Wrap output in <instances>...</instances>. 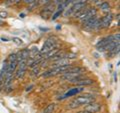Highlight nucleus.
<instances>
[{"mask_svg":"<svg viewBox=\"0 0 120 113\" xmlns=\"http://www.w3.org/2000/svg\"><path fill=\"white\" fill-rule=\"evenodd\" d=\"M55 48H57V41H56V38L50 37V38L46 39V41L44 42L42 49L39 50V53L42 54V56H43V54H45L46 52L50 51L52 49H55Z\"/></svg>","mask_w":120,"mask_h":113,"instance_id":"nucleus-1","label":"nucleus"},{"mask_svg":"<svg viewBox=\"0 0 120 113\" xmlns=\"http://www.w3.org/2000/svg\"><path fill=\"white\" fill-rule=\"evenodd\" d=\"M73 100L79 105V106H81V105H86V104L95 102V97L93 95H91V94H84V95L76 97V98L73 99Z\"/></svg>","mask_w":120,"mask_h":113,"instance_id":"nucleus-2","label":"nucleus"},{"mask_svg":"<svg viewBox=\"0 0 120 113\" xmlns=\"http://www.w3.org/2000/svg\"><path fill=\"white\" fill-rule=\"evenodd\" d=\"M54 9H55V4L54 3H49V4H47V5H45L43 7V9L42 11L40 12V15H41V17L42 18H47V17H49L50 15L54 12Z\"/></svg>","mask_w":120,"mask_h":113,"instance_id":"nucleus-3","label":"nucleus"},{"mask_svg":"<svg viewBox=\"0 0 120 113\" xmlns=\"http://www.w3.org/2000/svg\"><path fill=\"white\" fill-rule=\"evenodd\" d=\"M112 19H113V15L111 13H108L107 15H105L102 19H100V29L101 28H107L108 26L110 25Z\"/></svg>","mask_w":120,"mask_h":113,"instance_id":"nucleus-4","label":"nucleus"},{"mask_svg":"<svg viewBox=\"0 0 120 113\" xmlns=\"http://www.w3.org/2000/svg\"><path fill=\"white\" fill-rule=\"evenodd\" d=\"M100 109H101V104L97 103V102H92V103L86 104L84 110L89 111V112H91V113H96V112L100 111Z\"/></svg>","mask_w":120,"mask_h":113,"instance_id":"nucleus-5","label":"nucleus"},{"mask_svg":"<svg viewBox=\"0 0 120 113\" xmlns=\"http://www.w3.org/2000/svg\"><path fill=\"white\" fill-rule=\"evenodd\" d=\"M29 58V49L25 48V49H22L21 51H19L16 54V59L17 62L21 61V60H27Z\"/></svg>","mask_w":120,"mask_h":113,"instance_id":"nucleus-6","label":"nucleus"},{"mask_svg":"<svg viewBox=\"0 0 120 113\" xmlns=\"http://www.w3.org/2000/svg\"><path fill=\"white\" fill-rule=\"evenodd\" d=\"M94 83V81L92 79H89V78H81L79 80H76L73 82V84H76L77 86H88V85H91Z\"/></svg>","mask_w":120,"mask_h":113,"instance_id":"nucleus-7","label":"nucleus"},{"mask_svg":"<svg viewBox=\"0 0 120 113\" xmlns=\"http://www.w3.org/2000/svg\"><path fill=\"white\" fill-rule=\"evenodd\" d=\"M96 14H97V10L94 9V8H91V9H87V11H86V13L85 15L82 18H80V20L82 22H84L86 21L87 19H89V18H91L93 16H96Z\"/></svg>","mask_w":120,"mask_h":113,"instance_id":"nucleus-8","label":"nucleus"},{"mask_svg":"<svg viewBox=\"0 0 120 113\" xmlns=\"http://www.w3.org/2000/svg\"><path fill=\"white\" fill-rule=\"evenodd\" d=\"M85 69L84 68H82V67H77V66H75V67H72V66H70L68 69H67V71L65 73H68V74H76V75H80L82 72H83ZM64 73V74H65Z\"/></svg>","mask_w":120,"mask_h":113,"instance_id":"nucleus-9","label":"nucleus"},{"mask_svg":"<svg viewBox=\"0 0 120 113\" xmlns=\"http://www.w3.org/2000/svg\"><path fill=\"white\" fill-rule=\"evenodd\" d=\"M70 65V60L67 58H60L58 60H55L53 62V67H60V66H65Z\"/></svg>","mask_w":120,"mask_h":113,"instance_id":"nucleus-10","label":"nucleus"},{"mask_svg":"<svg viewBox=\"0 0 120 113\" xmlns=\"http://www.w3.org/2000/svg\"><path fill=\"white\" fill-rule=\"evenodd\" d=\"M82 90H84V87H82V86H79V87H77V88H73V89H71L69 92H67L66 94L63 97H61L60 99H64L66 98V97H68V96H72V95H75V94H77L78 92H81ZM59 99V100H60Z\"/></svg>","mask_w":120,"mask_h":113,"instance_id":"nucleus-11","label":"nucleus"},{"mask_svg":"<svg viewBox=\"0 0 120 113\" xmlns=\"http://www.w3.org/2000/svg\"><path fill=\"white\" fill-rule=\"evenodd\" d=\"M83 8H86V2H75L74 4L71 6V9H72L73 13L78 10L83 9Z\"/></svg>","mask_w":120,"mask_h":113,"instance_id":"nucleus-12","label":"nucleus"},{"mask_svg":"<svg viewBox=\"0 0 120 113\" xmlns=\"http://www.w3.org/2000/svg\"><path fill=\"white\" fill-rule=\"evenodd\" d=\"M97 19H98L97 16H93L91 18H89V19H87L86 21L83 22V26H84V27H86V28H91L93 26V24H94L95 22L97 21Z\"/></svg>","mask_w":120,"mask_h":113,"instance_id":"nucleus-13","label":"nucleus"},{"mask_svg":"<svg viewBox=\"0 0 120 113\" xmlns=\"http://www.w3.org/2000/svg\"><path fill=\"white\" fill-rule=\"evenodd\" d=\"M118 45H119V41H115V40H114V41H111L110 43H108L106 46L104 47V49L109 52V51H111V50H113L116 46H118Z\"/></svg>","mask_w":120,"mask_h":113,"instance_id":"nucleus-14","label":"nucleus"},{"mask_svg":"<svg viewBox=\"0 0 120 113\" xmlns=\"http://www.w3.org/2000/svg\"><path fill=\"white\" fill-rule=\"evenodd\" d=\"M39 53V49H38V47H35V46H33L32 48H30L29 49V58L30 59H32V58H34L35 56Z\"/></svg>","mask_w":120,"mask_h":113,"instance_id":"nucleus-15","label":"nucleus"},{"mask_svg":"<svg viewBox=\"0 0 120 113\" xmlns=\"http://www.w3.org/2000/svg\"><path fill=\"white\" fill-rule=\"evenodd\" d=\"M86 11H87V9L83 8V9H81V10H78V11H76V12H74L73 15H74L75 18H79V19H80V18H82L85 15Z\"/></svg>","mask_w":120,"mask_h":113,"instance_id":"nucleus-16","label":"nucleus"},{"mask_svg":"<svg viewBox=\"0 0 120 113\" xmlns=\"http://www.w3.org/2000/svg\"><path fill=\"white\" fill-rule=\"evenodd\" d=\"M54 108H55V104L54 103H50L48 104L46 107H45V109L43 110V113H52L54 111Z\"/></svg>","mask_w":120,"mask_h":113,"instance_id":"nucleus-17","label":"nucleus"},{"mask_svg":"<svg viewBox=\"0 0 120 113\" xmlns=\"http://www.w3.org/2000/svg\"><path fill=\"white\" fill-rule=\"evenodd\" d=\"M26 73V70H21V69H17L16 70V73L15 74V78L16 79H20V78H23L24 75Z\"/></svg>","mask_w":120,"mask_h":113,"instance_id":"nucleus-18","label":"nucleus"},{"mask_svg":"<svg viewBox=\"0 0 120 113\" xmlns=\"http://www.w3.org/2000/svg\"><path fill=\"white\" fill-rule=\"evenodd\" d=\"M99 7H100V9H101V10H103V11H109V9H110L109 3L106 2V1L101 2V3H100V5H99Z\"/></svg>","mask_w":120,"mask_h":113,"instance_id":"nucleus-19","label":"nucleus"},{"mask_svg":"<svg viewBox=\"0 0 120 113\" xmlns=\"http://www.w3.org/2000/svg\"><path fill=\"white\" fill-rule=\"evenodd\" d=\"M40 73V66H36L34 67V68H31V76L33 77H36V76H38Z\"/></svg>","mask_w":120,"mask_h":113,"instance_id":"nucleus-20","label":"nucleus"},{"mask_svg":"<svg viewBox=\"0 0 120 113\" xmlns=\"http://www.w3.org/2000/svg\"><path fill=\"white\" fill-rule=\"evenodd\" d=\"M119 48L120 47H119V45H118V46H116L113 50L109 51V56H115L116 54H118L119 53Z\"/></svg>","mask_w":120,"mask_h":113,"instance_id":"nucleus-21","label":"nucleus"},{"mask_svg":"<svg viewBox=\"0 0 120 113\" xmlns=\"http://www.w3.org/2000/svg\"><path fill=\"white\" fill-rule=\"evenodd\" d=\"M77 57V55L75 54V53H71V52H69V53H65V56H64V58H67V59H75Z\"/></svg>","mask_w":120,"mask_h":113,"instance_id":"nucleus-22","label":"nucleus"},{"mask_svg":"<svg viewBox=\"0 0 120 113\" xmlns=\"http://www.w3.org/2000/svg\"><path fill=\"white\" fill-rule=\"evenodd\" d=\"M39 4H38V1H35V2H33V3H30V5L28 6V10L29 11H31V10H33V9H34L35 8V7H37V6H38Z\"/></svg>","mask_w":120,"mask_h":113,"instance_id":"nucleus-23","label":"nucleus"},{"mask_svg":"<svg viewBox=\"0 0 120 113\" xmlns=\"http://www.w3.org/2000/svg\"><path fill=\"white\" fill-rule=\"evenodd\" d=\"M12 41L15 44H17V45H22V44H23V41H22L20 38H17V37H13Z\"/></svg>","mask_w":120,"mask_h":113,"instance_id":"nucleus-24","label":"nucleus"},{"mask_svg":"<svg viewBox=\"0 0 120 113\" xmlns=\"http://www.w3.org/2000/svg\"><path fill=\"white\" fill-rule=\"evenodd\" d=\"M52 0H39L38 1V4L39 5H47V4H49V3H51Z\"/></svg>","mask_w":120,"mask_h":113,"instance_id":"nucleus-25","label":"nucleus"},{"mask_svg":"<svg viewBox=\"0 0 120 113\" xmlns=\"http://www.w3.org/2000/svg\"><path fill=\"white\" fill-rule=\"evenodd\" d=\"M61 13H62V11H56V12L54 13V15H52V20L57 19L60 15H61Z\"/></svg>","mask_w":120,"mask_h":113,"instance_id":"nucleus-26","label":"nucleus"},{"mask_svg":"<svg viewBox=\"0 0 120 113\" xmlns=\"http://www.w3.org/2000/svg\"><path fill=\"white\" fill-rule=\"evenodd\" d=\"M7 16H8V13L6 11H0V17L1 18H6Z\"/></svg>","mask_w":120,"mask_h":113,"instance_id":"nucleus-27","label":"nucleus"},{"mask_svg":"<svg viewBox=\"0 0 120 113\" xmlns=\"http://www.w3.org/2000/svg\"><path fill=\"white\" fill-rule=\"evenodd\" d=\"M35 1H38V0H24V2L27 3V4H30V3H33Z\"/></svg>","mask_w":120,"mask_h":113,"instance_id":"nucleus-28","label":"nucleus"},{"mask_svg":"<svg viewBox=\"0 0 120 113\" xmlns=\"http://www.w3.org/2000/svg\"><path fill=\"white\" fill-rule=\"evenodd\" d=\"M77 113H91V112L86 111V110H82V111H79V112H77Z\"/></svg>","mask_w":120,"mask_h":113,"instance_id":"nucleus-29","label":"nucleus"},{"mask_svg":"<svg viewBox=\"0 0 120 113\" xmlns=\"http://www.w3.org/2000/svg\"><path fill=\"white\" fill-rule=\"evenodd\" d=\"M1 40H2V41H4V42H7V41H8V39H7V38H4V37H2Z\"/></svg>","mask_w":120,"mask_h":113,"instance_id":"nucleus-30","label":"nucleus"},{"mask_svg":"<svg viewBox=\"0 0 120 113\" xmlns=\"http://www.w3.org/2000/svg\"><path fill=\"white\" fill-rule=\"evenodd\" d=\"M85 1H87V0H77L76 2H85Z\"/></svg>","mask_w":120,"mask_h":113,"instance_id":"nucleus-31","label":"nucleus"},{"mask_svg":"<svg viewBox=\"0 0 120 113\" xmlns=\"http://www.w3.org/2000/svg\"><path fill=\"white\" fill-rule=\"evenodd\" d=\"M2 24H3V22H2V21H0V25H2Z\"/></svg>","mask_w":120,"mask_h":113,"instance_id":"nucleus-32","label":"nucleus"},{"mask_svg":"<svg viewBox=\"0 0 120 113\" xmlns=\"http://www.w3.org/2000/svg\"><path fill=\"white\" fill-rule=\"evenodd\" d=\"M19 1H21V0H16V2H19Z\"/></svg>","mask_w":120,"mask_h":113,"instance_id":"nucleus-33","label":"nucleus"}]
</instances>
